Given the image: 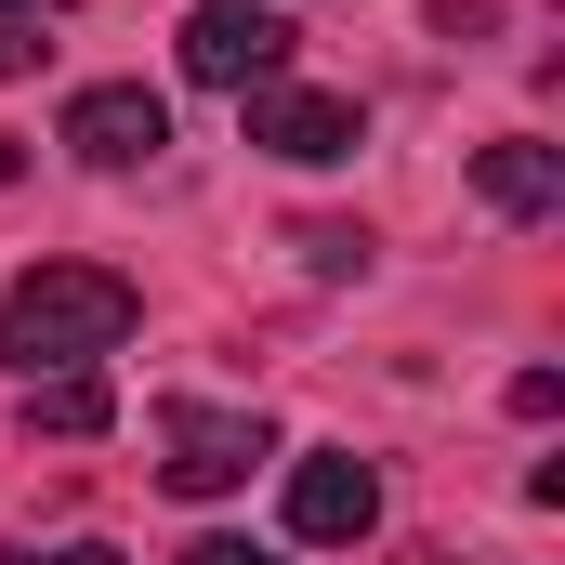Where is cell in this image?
Listing matches in <instances>:
<instances>
[{
    "label": "cell",
    "mask_w": 565,
    "mask_h": 565,
    "mask_svg": "<svg viewBox=\"0 0 565 565\" xmlns=\"http://www.w3.org/2000/svg\"><path fill=\"white\" fill-rule=\"evenodd\" d=\"M106 422H119L106 369H40V382H26V434H53V447H93Z\"/></svg>",
    "instance_id": "obj_8"
},
{
    "label": "cell",
    "mask_w": 565,
    "mask_h": 565,
    "mask_svg": "<svg viewBox=\"0 0 565 565\" xmlns=\"http://www.w3.org/2000/svg\"><path fill=\"white\" fill-rule=\"evenodd\" d=\"M0 565H119L106 540H66V553H0Z\"/></svg>",
    "instance_id": "obj_13"
},
{
    "label": "cell",
    "mask_w": 565,
    "mask_h": 565,
    "mask_svg": "<svg viewBox=\"0 0 565 565\" xmlns=\"http://www.w3.org/2000/svg\"><path fill=\"white\" fill-rule=\"evenodd\" d=\"M158 447H171L158 473H171L184 500H224V487H250V460H277V434L250 422V408H171Z\"/></svg>",
    "instance_id": "obj_5"
},
{
    "label": "cell",
    "mask_w": 565,
    "mask_h": 565,
    "mask_svg": "<svg viewBox=\"0 0 565 565\" xmlns=\"http://www.w3.org/2000/svg\"><path fill=\"white\" fill-rule=\"evenodd\" d=\"M13 171H26V145H13V132H0V184H13Z\"/></svg>",
    "instance_id": "obj_15"
},
{
    "label": "cell",
    "mask_w": 565,
    "mask_h": 565,
    "mask_svg": "<svg viewBox=\"0 0 565 565\" xmlns=\"http://www.w3.org/2000/svg\"><path fill=\"white\" fill-rule=\"evenodd\" d=\"M302 264L316 277H369V224H302Z\"/></svg>",
    "instance_id": "obj_9"
},
{
    "label": "cell",
    "mask_w": 565,
    "mask_h": 565,
    "mask_svg": "<svg viewBox=\"0 0 565 565\" xmlns=\"http://www.w3.org/2000/svg\"><path fill=\"white\" fill-rule=\"evenodd\" d=\"M145 289L119 264H26V277L0 289V369H106L119 342H132Z\"/></svg>",
    "instance_id": "obj_1"
},
{
    "label": "cell",
    "mask_w": 565,
    "mask_h": 565,
    "mask_svg": "<svg viewBox=\"0 0 565 565\" xmlns=\"http://www.w3.org/2000/svg\"><path fill=\"white\" fill-rule=\"evenodd\" d=\"M171 145V106L145 93V79H93V93H66V158H93V171H145Z\"/></svg>",
    "instance_id": "obj_6"
},
{
    "label": "cell",
    "mask_w": 565,
    "mask_h": 565,
    "mask_svg": "<svg viewBox=\"0 0 565 565\" xmlns=\"http://www.w3.org/2000/svg\"><path fill=\"white\" fill-rule=\"evenodd\" d=\"M171 53H184L198 93H250V79H289V13H264V0H198Z\"/></svg>",
    "instance_id": "obj_3"
},
{
    "label": "cell",
    "mask_w": 565,
    "mask_h": 565,
    "mask_svg": "<svg viewBox=\"0 0 565 565\" xmlns=\"http://www.w3.org/2000/svg\"><path fill=\"white\" fill-rule=\"evenodd\" d=\"M40 53H53L40 26H0V79H40Z\"/></svg>",
    "instance_id": "obj_11"
},
{
    "label": "cell",
    "mask_w": 565,
    "mask_h": 565,
    "mask_svg": "<svg viewBox=\"0 0 565 565\" xmlns=\"http://www.w3.org/2000/svg\"><path fill=\"white\" fill-rule=\"evenodd\" d=\"M473 198L500 224H540V211H565V158L540 132H500V145H473Z\"/></svg>",
    "instance_id": "obj_7"
},
{
    "label": "cell",
    "mask_w": 565,
    "mask_h": 565,
    "mask_svg": "<svg viewBox=\"0 0 565 565\" xmlns=\"http://www.w3.org/2000/svg\"><path fill=\"white\" fill-rule=\"evenodd\" d=\"M53 13H66V0H0V26H53Z\"/></svg>",
    "instance_id": "obj_14"
},
{
    "label": "cell",
    "mask_w": 565,
    "mask_h": 565,
    "mask_svg": "<svg viewBox=\"0 0 565 565\" xmlns=\"http://www.w3.org/2000/svg\"><path fill=\"white\" fill-rule=\"evenodd\" d=\"M237 119H250V145L289 158V171H329V158L369 145V106H355V93H316V79H250Z\"/></svg>",
    "instance_id": "obj_2"
},
{
    "label": "cell",
    "mask_w": 565,
    "mask_h": 565,
    "mask_svg": "<svg viewBox=\"0 0 565 565\" xmlns=\"http://www.w3.org/2000/svg\"><path fill=\"white\" fill-rule=\"evenodd\" d=\"M382 526V473L355 460V447H302L289 460V540L302 553H342V540H369Z\"/></svg>",
    "instance_id": "obj_4"
},
{
    "label": "cell",
    "mask_w": 565,
    "mask_h": 565,
    "mask_svg": "<svg viewBox=\"0 0 565 565\" xmlns=\"http://www.w3.org/2000/svg\"><path fill=\"white\" fill-rule=\"evenodd\" d=\"M264 13H289V0H264Z\"/></svg>",
    "instance_id": "obj_16"
},
{
    "label": "cell",
    "mask_w": 565,
    "mask_h": 565,
    "mask_svg": "<svg viewBox=\"0 0 565 565\" xmlns=\"http://www.w3.org/2000/svg\"><path fill=\"white\" fill-rule=\"evenodd\" d=\"M171 565H277V553H250V540H184Z\"/></svg>",
    "instance_id": "obj_12"
},
{
    "label": "cell",
    "mask_w": 565,
    "mask_h": 565,
    "mask_svg": "<svg viewBox=\"0 0 565 565\" xmlns=\"http://www.w3.org/2000/svg\"><path fill=\"white\" fill-rule=\"evenodd\" d=\"M565 408V369H513V422H553Z\"/></svg>",
    "instance_id": "obj_10"
}]
</instances>
